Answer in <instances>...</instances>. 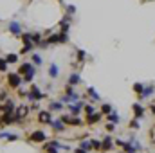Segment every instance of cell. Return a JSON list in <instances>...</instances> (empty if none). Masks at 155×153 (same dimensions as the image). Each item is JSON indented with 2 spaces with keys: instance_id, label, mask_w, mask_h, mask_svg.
<instances>
[{
  "instance_id": "obj_1",
  "label": "cell",
  "mask_w": 155,
  "mask_h": 153,
  "mask_svg": "<svg viewBox=\"0 0 155 153\" xmlns=\"http://www.w3.org/2000/svg\"><path fill=\"white\" fill-rule=\"evenodd\" d=\"M29 141L31 142H45L47 141V135H45V132H41V130H36V132H33L29 135Z\"/></svg>"
},
{
  "instance_id": "obj_2",
  "label": "cell",
  "mask_w": 155,
  "mask_h": 153,
  "mask_svg": "<svg viewBox=\"0 0 155 153\" xmlns=\"http://www.w3.org/2000/svg\"><path fill=\"white\" fill-rule=\"evenodd\" d=\"M132 112H134V119H143L144 114H146V110L141 106V103H134V104H132Z\"/></svg>"
},
{
  "instance_id": "obj_3",
  "label": "cell",
  "mask_w": 155,
  "mask_h": 153,
  "mask_svg": "<svg viewBox=\"0 0 155 153\" xmlns=\"http://www.w3.org/2000/svg\"><path fill=\"white\" fill-rule=\"evenodd\" d=\"M29 99H33V101H40V99H43V94H41V92L38 90V86H36V85H31Z\"/></svg>"
},
{
  "instance_id": "obj_4",
  "label": "cell",
  "mask_w": 155,
  "mask_h": 153,
  "mask_svg": "<svg viewBox=\"0 0 155 153\" xmlns=\"http://www.w3.org/2000/svg\"><path fill=\"white\" fill-rule=\"evenodd\" d=\"M20 76L18 74H9L7 76V83H9V86H11V88H18V86H20Z\"/></svg>"
},
{
  "instance_id": "obj_5",
  "label": "cell",
  "mask_w": 155,
  "mask_h": 153,
  "mask_svg": "<svg viewBox=\"0 0 155 153\" xmlns=\"http://www.w3.org/2000/svg\"><path fill=\"white\" fill-rule=\"evenodd\" d=\"M114 144H116V141H112L110 137H105L101 141V151H110V149L114 148Z\"/></svg>"
},
{
  "instance_id": "obj_6",
  "label": "cell",
  "mask_w": 155,
  "mask_h": 153,
  "mask_svg": "<svg viewBox=\"0 0 155 153\" xmlns=\"http://www.w3.org/2000/svg\"><path fill=\"white\" fill-rule=\"evenodd\" d=\"M155 94V86L153 85H148V86H144V90H143V94L139 96V101H143V99H148L150 96H153Z\"/></svg>"
},
{
  "instance_id": "obj_7",
  "label": "cell",
  "mask_w": 155,
  "mask_h": 153,
  "mask_svg": "<svg viewBox=\"0 0 155 153\" xmlns=\"http://www.w3.org/2000/svg\"><path fill=\"white\" fill-rule=\"evenodd\" d=\"M60 119H61L65 124H72V126H79V124H81V121H79L76 115H74V117H71V115H61Z\"/></svg>"
},
{
  "instance_id": "obj_8",
  "label": "cell",
  "mask_w": 155,
  "mask_h": 153,
  "mask_svg": "<svg viewBox=\"0 0 155 153\" xmlns=\"http://www.w3.org/2000/svg\"><path fill=\"white\" fill-rule=\"evenodd\" d=\"M34 72V67H33V65L31 63H22L20 65V69H18V74H33Z\"/></svg>"
},
{
  "instance_id": "obj_9",
  "label": "cell",
  "mask_w": 155,
  "mask_h": 153,
  "mask_svg": "<svg viewBox=\"0 0 155 153\" xmlns=\"http://www.w3.org/2000/svg\"><path fill=\"white\" fill-rule=\"evenodd\" d=\"M38 121H40V123H45V124H51V123H52L51 112H45V110H41V112L38 114Z\"/></svg>"
},
{
  "instance_id": "obj_10",
  "label": "cell",
  "mask_w": 155,
  "mask_h": 153,
  "mask_svg": "<svg viewBox=\"0 0 155 153\" xmlns=\"http://www.w3.org/2000/svg\"><path fill=\"white\" fill-rule=\"evenodd\" d=\"M99 119H101V114H92V115H87V119H85V123L87 124H96V123H99Z\"/></svg>"
},
{
  "instance_id": "obj_11",
  "label": "cell",
  "mask_w": 155,
  "mask_h": 153,
  "mask_svg": "<svg viewBox=\"0 0 155 153\" xmlns=\"http://www.w3.org/2000/svg\"><path fill=\"white\" fill-rule=\"evenodd\" d=\"M106 119H108V123H114V124L121 121V117H119V114H117L116 110H112V112H110V114L106 115Z\"/></svg>"
},
{
  "instance_id": "obj_12",
  "label": "cell",
  "mask_w": 155,
  "mask_h": 153,
  "mask_svg": "<svg viewBox=\"0 0 155 153\" xmlns=\"http://www.w3.org/2000/svg\"><path fill=\"white\" fill-rule=\"evenodd\" d=\"M13 108H15V103H13V99H7V103L2 106V112H4V114H11V112H13Z\"/></svg>"
},
{
  "instance_id": "obj_13",
  "label": "cell",
  "mask_w": 155,
  "mask_h": 153,
  "mask_svg": "<svg viewBox=\"0 0 155 153\" xmlns=\"http://www.w3.org/2000/svg\"><path fill=\"white\" fill-rule=\"evenodd\" d=\"M79 148H81V149H85V151H90V149H94V144H92V141H90V139H88V141H81Z\"/></svg>"
},
{
  "instance_id": "obj_14",
  "label": "cell",
  "mask_w": 155,
  "mask_h": 153,
  "mask_svg": "<svg viewBox=\"0 0 155 153\" xmlns=\"http://www.w3.org/2000/svg\"><path fill=\"white\" fill-rule=\"evenodd\" d=\"M52 128H54V132H63L65 130V123L60 119V121H54L52 123Z\"/></svg>"
},
{
  "instance_id": "obj_15",
  "label": "cell",
  "mask_w": 155,
  "mask_h": 153,
  "mask_svg": "<svg viewBox=\"0 0 155 153\" xmlns=\"http://www.w3.org/2000/svg\"><path fill=\"white\" fill-rule=\"evenodd\" d=\"M144 86H146V85H143V83H134V85H132V88H134V92H137V94L141 96L143 90H144Z\"/></svg>"
},
{
  "instance_id": "obj_16",
  "label": "cell",
  "mask_w": 155,
  "mask_h": 153,
  "mask_svg": "<svg viewBox=\"0 0 155 153\" xmlns=\"http://www.w3.org/2000/svg\"><path fill=\"white\" fill-rule=\"evenodd\" d=\"M112 110H114V108H112V106H110L108 103H105V104L101 106V115H108V114H110V112H112Z\"/></svg>"
},
{
  "instance_id": "obj_17",
  "label": "cell",
  "mask_w": 155,
  "mask_h": 153,
  "mask_svg": "<svg viewBox=\"0 0 155 153\" xmlns=\"http://www.w3.org/2000/svg\"><path fill=\"white\" fill-rule=\"evenodd\" d=\"M76 83H79V74H71V78H69V85L72 86V85H76Z\"/></svg>"
},
{
  "instance_id": "obj_18",
  "label": "cell",
  "mask_w": 155,
  "mask_h": 153,
  "mask_svg": "<svg viewBox=\"0 0 155 153\" xmlns=\"http://www.w3.org/2000/svg\"><path fill=\"white\" fill-rule=\"evenodd\" d=\"M9 31H11L13 34H20V25L16 24V22H13V24L9 25Z\"/></svg>"
},
{
  "instance_id": "obj_19",
  "label": "cell",
  "mask_w": 155,
  "mask_h": 153,
  "mask_svg": "<svg viewBox=\"0 0 155 153\" xmlns=\"http://www.w3.org/2000/svg\"><path fill=\"white\" fill-rule=\"evenodd\" d=\"M71 112H72L74 115H78V114L81 112V103H78V104H71Z\"/></svg>"
},
{
  "instance_id": "obj_20",
  "label": "cell",
  "mask_w": 155,
  "mask_h": 153,
  "mask_svg": "<svg viewBox=\"0 0 155 153\" xmlns=\"http://www.w3.org/2000/svg\"><path fill=\"white\" fill-rule=\"evenodd\" d=\"M49 76H51V78H56V76H58V67H56L54 63L49 67Z\"/></svg>"
},
{
  "instance_id": "obj_21",
  "label": "cell",
  "mask_w": 155,
  "mask_h": 153,
  "mask_svg": "<svg viewBox=\"0 0 155 153\" xmlns=\"http://www.w3.org/2000/svg\"><path fill=\"white\" fill-rule=\"evenodd\" d=\"M87 92H88V94H90V96H92V97H94L96 101H99V96H98V92H96V90L92 88V86H88V88H87Z\"/></svg>"
},
{
  "instance_id": "obj_22",
  "label": "cell",
  "mask_w": 155,
  "mask_h": 153,
  "mask_svg": "<svg viewBox=\"0 0 155 153\" xmlns=\"http://www.w3.org/2000/svg\"><path fill=\"white\" fill-rule=\"evenodd\" d=\"M85 114H87V115H92V114H96L94 106H92V104H87V106H85Z\"/></svg>"
},
{
  "instance_id": "obj_23",
  "label": "cell",
  "mask_w": 155,
  "mask_h": 153,
  "mask_svg": "<svg viewBox=\"0 0 155 153\" xmlns=\"http://www.w3.org/2000/svg\"><path fill=\"white\" fill-rule=\"evenodd\" d=\"M105 130H106L108 133H112V132H116V124H114V123H108V124L105 126Z\"/></svg>"
},
{
  "instance_id": "obj_24",
  "label": "cell",
  "mask_w": 155,
  "mask_h": 153,
  "mask_svg": "<svg viewBox=\"0 0 155 153\" xmlns=\"http://www.w3.org/2000/svg\"><path fill=\"white\" fill-rule=\"evenodd\" d=\"M139 126H141V124H139V119H132V121H130V128L139 130Z\"/></svg>"
},
{
  "instance_id": "obj_25",
  "label": "cell",
  "mask_w": 155,
  "mask_h": 153,
  "mask_svg": "<svg viewBox=\"0 0 155 153\" xmlns=\"http://www.w3.org/2000/svg\"><path fill=\"white\" fill-rule=\"evenodd\" d=\"M85 58H87V52L85 51H78V61H85Z\"/></svg>"
},
{
  "instance_id": "obj_26",
  "label": "cell",
  "mask_w": 155,
  "mask_h": 153,
  "mask_svg": "<svg viewBox=\"0 0 155 153\" xmlns=\"http://www.w3.org/2000/svg\"><path fill=\"white\" fill-rule=\"evenodd\" d=\"M51 110H61V103L52 101V103H51Z\"/></svg>"
},
{
  "instance_id": "obj_27",
  "label": "cell",
  "mask_w": 155,
  "mask_h": 153,
  "mask_svg": "<svg viewBox=\"0 0 155 153\" xmlns=\"http://www.w3.org/2000/svg\"><path fill=\"white\" fill-rule=\"evenodd\" d=\"M16 59H18V56H16V54H9V56H7V63H15Z\"/></svg>"
},
{
  "instance_id": "obj_28",
  "label": "cell",
  "mask_w": 155,
  "mask_h": 153,
  "mask_svg": "<svg viewBox=\"0 0 155 153\" xmlns=\"http://www.w3.org/2000/svg\"><path fill=\"white\" fill-rule=\"evenodd\" d=\"M7 69V63L4 61V59H0V72H2V70H6Z\"/></svg>"
},
{
  "instance_id": "obj_29",
  "label": "cell",
  "mask_w": 155,
  "mask_h": 153,
  "mask_svg": "<svg viewBox=\"0 0 155 153\" xmlns=\"http://www.w3.org/2000/svg\"><path fill=\"white\" fill-rule=\"evenodd\" d=\"M94 144V149H101V141H92Z\"/></svg>"
},
{
  "instance_id": "obj_30",
  "label": "cell",
  "mask_w": 155,
  "mask_h": 153,
  "mask_svg": "<svg viewBox=\"0 0 155 153\" xmlns=\"http://www.w3.org/2000/svg\"><path fill=\"white\" fill-rule=\"evenodd\" d=\"M33 61H34V63L38 65V63H41V58H40L38 54H34V56H33Z\"/></svg>"
},
{
  "instance_id": "obj_31",
  "label": "cell",
  "mask_w": 155,
  "mask_h": 153,
  "mask_svg": "<svg viewBox=\"0 0 155 153\" xmlns=\"http://www.w3.org/2000/svg\"><path fill=\"white\" fill-rule=\"evenodd\" d=\"M33 78H34V72H33V74H27V76H25V81H31Z\"/></svg>"
},
{
  "instance_id": "obj_32",
  "label": "cell",
  "mask_w": 155,
  "mask_h": 153,
  "mask_svg": "<svg viewBox=\"0 0 155 153\" xmlns=\"http://www.w3.org/2000/svg\"><path fill=\"white\" fill-rule=\"evenodd\" d=\"M74 153H88V151H85V149H81V148H76Z\"/></svg>"
},
{
  "instance_id": "obj_33",
  "label": "cell",
  "mask_w": 155,
  "mask_h": 153,
  "mask_svg": "<svg viewBox=\"0 0 155 153\" xmlns=\"http://www.w3.org/2000/svg\"><path fill=\"white\" fill-rule=\"evenodd\" d=\"M67 11H69V13H76V7H74V6H69V9H67Z\"/></svg>"
},
{
  "instance_id": "obj_34",
  "label": "cell",
  "mask_w": 155,
  "mask_h": 153,
  "mask_svg": "<svg viewBox=\"0 0 155 153\" xmlns=\"http://www.w3.org/2000/svg\"><path fill=\"white\" fill-rule=\"evenodd\" d=\"M150 110H151V114L155 115V104H151V108H150Z\"/></svg>"
},
{
  "instance_id": "obj_35",
  "label": "cell",
  "mask_w": 155,
  "mask_h": 153,
  "mask_svg": "<svg viewBox=\"0 0 155 153\" xmlns=\"http://www.w3.org/2000/svg\"><path fill=\"white\" fill-rule=\"evenodd\" d=\"M49 153H58V149H52V151H49Z\"/></svg>"
},
{
  "instance_id": "obj_36",
  "label": "cell",
  "mask_w": 155,
  "mask_h": 153,
  "mask_svg": "<svg viewBox=\"0 0 155 153\" xmlns=\"http://www.w3.org/2000/svg\"><path fill=\"white\" fill-rule=\"evenodd\" d=\"M143 2H148V0H143Z\"/></svg>"
},
{
  "instance_id": "obj_37",
  "label": "cell",
  "mask_w": 155,
  "mask_h": 153,
  "mask_svg": "<svg viewBox=\"0 0 155 153\" xmlns=\"http://www.w3.org/2000/svg\"><path fill=\"white\" fill-rule=\"evenodd\" d=\"M121 153H124V151H121Z\"/></svg>"
}]
</instances>
